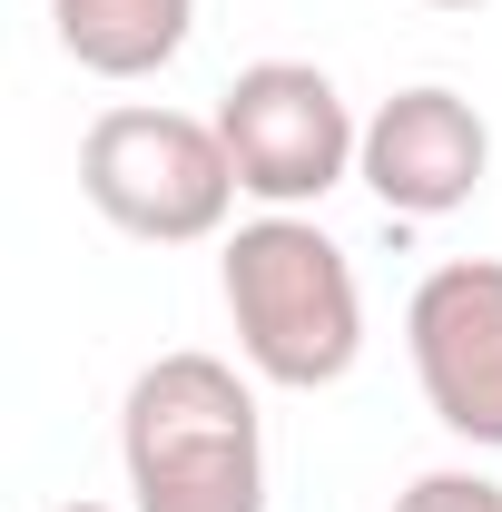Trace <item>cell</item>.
Masks as SVG:
<instances>
[{
  "label": "cell",
  "instance_id": "6",
  "mask_svg": "<svg viewBox=\"0 0 502 512\" xmlns=\"http://www.w3.org/2000/svg\"><path fill=\"white\" fill-rule=\"evenodd\" d=\"M355 178L384 197V217H453V207H473L483 178H493V119L463 89L414 79V89L375 99L365 148H355Z\"/></svg>",
  "mask_w": 502,
  "mask_h": 512
},
{
  "label": "cell",
  "instance_id": "4",
  "mask_svg": "<svg viewBox=\"0 0 502 512\" xmlns=\"http://www.w3.org/2000/svg\"><path fill=\"white\" fill-rule=\"evenodd\" d=\"M217 138L256 207H325L355 178L365 119L345 109V89L315 60H247L217 89Z\"/></svg>",
  "mask_w": 502,
  "mask_h": 512
},
{
  "label": "cell",
  "instance_id": "1",
  "mask_svg": "<svg viewBox=\"0 0 502 512\" xmlns=\"http://www.w3.org/2000/svg\"><path fill=\"white\" fill-rule=\"evenodd\" d=\"M217 296H227V325H237V365H247L256 384L325 394V384L355 375V355H365L355 256L335 247L306 207H266L247 227H227V247H217Z\"/></svg>",
  "mask_w": 502,
  "mask_h": 512
},
{
  "label": "cell",
  "instance_id": "9",
  "mask_svg": "<svg viewBox=\"0 0 502 512\" xmlns=\"http://www.w3.org/2000/svg\"><path fill=\"white\" fill-rule=\"evenodd\" d=\"M424 10H483V0H424Z\"/></svg>",
  "mask_w": 502,
  "mask_h": 512
},
{
  "label": "cell",
  "instance_id": "10",
  "mask_svg": "<svg viewBox=\"0 0 502 512\" xmlns=\"http://www.w3.org/2000/svg\"><path fill=\"white\" fill-rule=\"evenodd\" d=\"M60 512H119V503H60Z\"/></svg>",
  "mask_w": 502,
  "mask_h": 512
},
{
  "label": "cell",
  "instance_id": "3",
  "mask_svg": "<svg viewBox=\"0 0 502 512\" xmlns=\"http://www.w3.org/2000/svg\"><path fill=\"white\" fill-rule=\"evenodd\" d=\"M79 197L138 247H207V237H227V207L247 188H237V158H227L217 119L119 99L79 138Z\"/></svg>",
  "mask_w": 502,
  "mask_h": 512
},
{
  "label": "cell",
  "instance_id": "7",
  "mask_svg": "<svg viewBox=\"0 0 502 512\" xmlns=\"http://www.w3.org/2000/svg\"><path fill=\"white\" fill-rule=\"evenodd\" d=\"M50 30L89 79H158L188 50L197 0H50Z\"/></svg>",
  "mask_w": 502,
  "mask_h": 512
},
{
  "label": "cell",
  "instance_id": "2",
  "mask_svg": "<svg viewBox=\"0 0 502 512\" xmlns=\"http://www.w3.org/2000/svg\"><path fill=\"white\" fill-rule=\"evenodd\" d=\"M128 512H266V424L227 355H158L119 404Z\"/></svg>",
  "mask_w": 502,
  "mask_h": 512
},
{
  "label": "cell",
  "instance_id": "5",
  "mask_svg": "<svg viewBox=\"0 0 502 512\" xmlns=\"http://www.w3.org/2000/svg\"><path fill=\"white\" fill-rule=\"evenodd\" d=\"M404 355L443 434L502 453V256H443L404 306Z\"/></svg>",
  "mask_w": 502,
  "mask_h": 512
},
{
  "label": "cell",
  "instance_id": "8",
  "mask_svg": "<svg viewBox=\"0 0 502 512\" xmlns=\"http://www.w3.org/2000/svg\"><path fill=\"white\" fill-rule=\"evenodd\" d=\"M394 512H502V483L493 473H473V463H434V473H414Z\"/></svg>",
  "mask_w": 502,
  "mask_h": 512
}]
</instances>
